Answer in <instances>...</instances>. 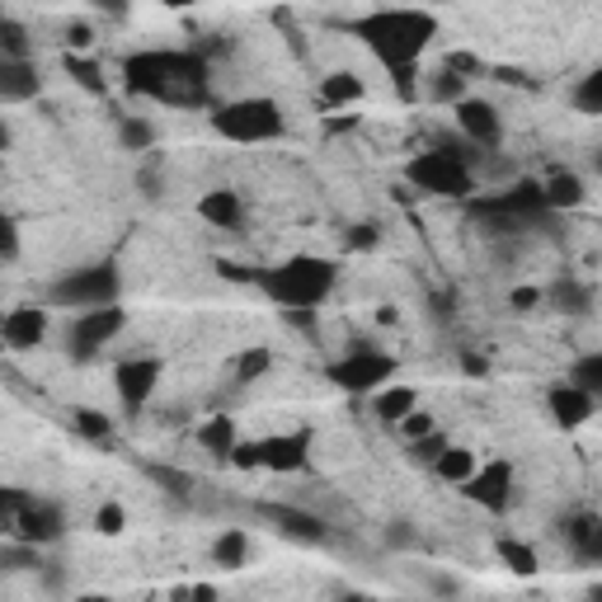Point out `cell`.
<instances>
[{
  "label": "cell",
  "mask_w": 602,
  "mask_h": 602,
  "mask_svg": "<svg viewBox=\"0 0 602 602\" xmlns=\"http://www.w3.org/2000/svg\"><path fill=\"white\" fill-rule=\"evenodd\" d=\"M123 85L147 100H161L174 108H202L208 104V61L202 53H170V47H147L118 61Z\"/></svg>",
  "instance_id": "6da1fadb"
},
{
  "label": "cell",
  "mask_w": 602,
  "mask_h": 602,
  "mask_svg": "<svg viewBox=\"0 0 602 602\" xmlns=\"http://www.w3.org/2000/svg\"><path fill=\"white\" fill-rule=\"evenodd\" d=\"M354 34L377 53V61L391 71L419 67L424 47L438 38V14L429 10H372L354 20Z\"/></svg>",
  "instance_id": "7a4b0ae2"
},
{
  "label": "cell",
  "mask_w": 602,
  "mask_h": 602,
  "mask_svg": "<svg viewBox=\"0 0 602 602\" xmlns=\"http://www.w3.org/2000/svg\"><path fill=\"white\" fill-rule=\"evenodd\" d=\"M335 282H339V264H329L321 255H292L274 268H264L259 292L288 315V311H321L325 297L335 292Z\"/></svg>",
  "instance_id": "3957f363"
},
{
  "label": "cell",
  "mask_w": 602,
  "mask_h": 602,
  "mask_svg": "<svg viewBox=\"0 0 602 602\" xmlns=\"http://www.w3.org/2000/svg\"><path fill=\"white\" fill-rule=\"evenodd\" d=\"M405 180L429 198H471L475 194V151L471 141H442L433 151H419L405 165Z\"/></svg>",
  "instance_id": "277c9868"
},
{
  "label": "cell",
  "mask_w": 602,
  "mask_h": 602,
  "mask_svg": "<svg viewBox=\"0 0 602 602\" xmlns=\"http://www.w3.org/2000/svg\"><path fill=\"white\" fill-rule=\"evenodd\" d=\"M123 297V274L118 264H85V268H71L61 274L53 288H47V306H67V311H104V306H118Z\"/></svg>",
  "instance_id": "5b68a950"
},
{
  "label": "cell",
  "mask_w": 602,
  "mask_h": 602,
  "mask_svg": "<svg viewBox=\"0 0 602 602\" xmlns=\"http://www.w3.org/2000/svg\"><path fill=\"white\" fill-rule=\"evenodd\" d=\"M0 528H5V542L53 546L67 532V518L47 499H28L20 489H0Z\"/></svg>",
  "instance_id": "8992f818"
},
{
  "label": "cell",
  "mask_w": 602,
  "mask_h": 602,
  "mask_svg": "<svg viewBox=\"0 0 602 602\" xmlns=\"http://www.w3.org/2000/svg\"><path fill=\"white\" fill-rule=\"evenodd\" d=\"M212 132L227 141H241V147H264V141H278L288 132V118L274 100H231L212 108Z\"/></svg>",
  "instance_id": "52a82bcc"
},
{
  "label": "cell",
  "mask_w": 602,
  "mask_h": 602,
  "mask_svg": "<svg viewBox=\"0 0 602 602\" xmlns=\"http://www.w3.org/2000/svg\"><path fill=\"white\" fill-rule=\"evenodd\" d=\"M395 377V358L382 348H358V354H344L339 362H329V382L348 395H377L382 386H391Z\"/></svg>",
  "instance_id": "ba28073f"
},
{
  "label": "cell",
  "mask_w": 602,
  "mask_h": 602,
  "mask_svg": "<svg viewBox=\"0 0 602 602\" xmlns=\"http://www.w3.org/2000/svg\"><path fill=\"white\" fill-rule=\"evenodd\" d=\"M123 325H128V311L123 306H104V311H81L71 321V329H67V348H71V358L76 362H90L100 348H108L118 335H123Z\"/></svg>",
  "instance_id": "9c48e42d"
},
{
  "label": "cell",
  "mask_w": 602,
  "mask_h": 602,
  "mask_svg": "<svg viewBox=\"0 0 602 602\" xmlns=\"http://www.w3.org/2000/svg\"><path fill=\"white\" fill-rule=\"evenodd\" d=\"M259 518L282 536V542H297V546H325L329 542L325 518L297 509V503H259Z\"/></svg>",
  "instance_id": "30bf717a"
},
{
  "label": "cell",
  "mask_w": 602,
  "mask_h": 602,
  "mask_svg": "<svg viewBox=\"0 0 602 602\" xmlns=\"http://www.w3.org/2000/svg\"><path fill=\"white\" fill-rule=\"evenodd\" d=\"M462 495L475 503V509H489V513H503L513 503V462H503V456H495L489 466H481L471 475V481L462 485Z\"/></svg>",
  "instance_id": "8fae6325"
},
{
  "label": "cell",
  "mask_w": 602,
  "mask_h": 602,
  "mask_svg": "<svg viewBox=\"0 0 602 602\" xmlns=\"http://www.w3.org/2000/svg\"><path fill=\"white\" fill-rule=\"evenodd\" d=\"M452 118H456V128H462V137L475 151H499L503 147V118L489 100H462L452 108Z\"/></svg>",
  "instance_id": "7c38bea8"
},
{
  "label": "cell",
  "mask_w": 602,
  "mask_h": 602,
  "mask_svg": "<svg viewBox=\"0 0 602 602\" xmlns=\"http://www.w3.org/2000/svg\"><path fill=\"white\" fill-rule=\"evenodd\" d=\"M161 386V358H123L114 368V391L123 409H141Z\"/></svg>",
  "instance_id": "4fadbf2b"
},
{
  "label": "cell",
  "mask_w": 602,
  "mask_h": 602,
  "mask_svg": "<svg viewBox=\"0 0 602 602\" xmlns=\"http://www.w3.org/2000/svg\"><path fill=\"white\" fill-rule=\"evenodd\" d=\"M0 339H5L10 354H28L47 339V306H10L5 321H0Z\"/></svg>",
  "instance_id": "5bb4252c"
},
{
  "label": "cell",
  "mask_w": 602,
  "mask_h": 602,
  "mask_svg": "<svg viewBox=\"0 0 602 602\" xmlns=\"http://www.w3.org/2000/svg\"><path fill=\"white\" fill-rule=\"evenodd\" d=\"M259 456H264V471H278V475L306 471L311 433H274V438H259Z\"/></svg>",
  "instance_id": "9a60e30c"
},
{
  "label": "cell",
  "mask_w": 602,
  "mask_h": 602,
  "mask_svg": "<svg viewBox=\"0 0 602 602\" xmlns=\"http://www.w3.org/2000/svg\"><path fill=\"white\" fill-rule=\"evenodd\" d=\"M546 409H551V419H556L560 429H579V424H589V419L598 415V401H593L589 391H579V386L560 382V386H551Z\"/></svg>",
  "instance_id": "2e32d148"
},
{
  "label": "cell",
  "mask_w": 602,
  "mask_h": 602,
  "mask_svg": "<svg viewBox=\"0 0 602 602\" xmlns=\"http://www.w3.org/2000/svg\"><path fill=\"white\" fill-rule=\"evenodd\" d=\"M565 542L575 551L579 565H602V518L598 513H575L565 522Z\"/></svg>",
  "instance_id": "e0dca14e"
},
{
  "label": "cell",
  "mask_w": 602,
  "mask_h": 602,
  "mask_svg": "<svg viewBox=\"0 0 602 602\" xmlns=\"http://www.w3.org/2000/svg\"><path fill=\"white\" fill-rule=\"evenodd\" d=\"M198 217L208 221V227H221V231H241L245 221V202L235 188H208V194L198 198Z\"/></svg>",
  "instance_id": "ac0fdd59"
},
{
  "label": "cell",
  "mask_w": 602,
  "mask_h": 602,
  "mask_svg": "<svg viewBox=\"0 0 602 602\" xmlns=\"http://www.w3.org/2000/svg\"><path fill=\"white\" fill-rule=\"evenodd\" d=\"M0 100L5 104L38 100V67L34 61H0Z\"/></svg>",
  "instance_id": "d6986e66"
},
{
  "label": "cell",
  "mask_w": 602,
  "mask_h": 602,
  "mask_svg": "<svg viewBox=\"0 0 602 602\" xmlns=\"http://www.w3.org/2000/svg\"><path fill=\"white\" fill-rule=\"evenodd\" d=\"M198 448L217 456V462H231V452L241 448V429H235V419L231 415H212L208 424H198Z\"/></svg>",
  "instance_id": "ffe728a7"
},
{
  "label": "cell",
  "mask_w": 602,
  "mask_h": 602,
  "mask_svg": "<svg viewBox=\"0 0 602 602\" xmlns=\"http://www.w3.org/2000/svg\"><path fill=\"white\" fill-rule=\"evenodd\" d=\"M419 409V395H415V386H382L377 391V401H372V415L382 419V424H395V429H401V424L409 419Z\"/></svg>",
  "instance_id": "44dd1931"
},
{
  "label": "cell",
  "mask_w": 602,
  "mask_h": 602,
  "mask_svg": "<svg viewBox=\"0 0 602 602\" xmlns=\"http://www.w3.org/2000/svg\"><path fill=\"white\" fill-rule=\"evenodd\" d=\"M546 188V208L551 212H565V208H579L583 198H589V188H583V180L575 170H556L551 180L542 184Z\"/></svg>",
  "instance_id": "7402d4cb"
},
{
  "label": "cell",
  "mask_w": 602,
  "mask_h": 602,
  "mask_svg": "<svg viewBox=\"0 0 602 602\" xmlns=\"http://www.w3.org/2000/svg\"><path fill=\"white\" fill-rule=\"evenodd\" d=\"M362 94H368V85H362L354 71H329L321 81V104L325 108H348V104H358Z\"/></svg>",
  "instance_id": "603a6c76"
},
{
  "label": "cell",
  "mask_w": 602,
  "mask_h": 602,
  "mask_svg": "<svg viewBox=\"0 0 602 602\" xmlns=\"http://www.w3.org/2000/svg\"><path fill=\"white\" fill-rule=\"evenodd\" d=\"M495 556H499V565L509 569V575H518V579H532L536 569H542L536 551H532L528 542H518V536H499V542H495Z\"/></svg>",
  "instance_id": "cb8c5ba5"
},
{
  "label": "cell",
  "mask_w": 602,
  "mask_h": 602,
  "mask_svg": "<svg viewBox=\"0 0 602 602\" xmlns=\"http://www.w3.org/2000/svg\"><path fill=\"white\" fill-rule=\"evenodd\" d=\"M429 471L438 475V481H448V485H466L471 475L481 471V462H475V452H471V448H456V442H452V448L442 452Z\"/></svg>",
  "instance_id": "d4e9b609"
},
{
  "label": "cell",
  "mask_w": 602,
  "mask_h": 602,
  "mask_svg": "<svg viewBox=\"0 0 602 602\" xmlns=\"http://www.w3.org/2000/svg\"><path fill=\"white\" fill-rule=\"evenodd\" d=\"M250 560V536L241 532V528H227L212 542V565H221V569H241Z\"/></svg>",
  "instance_id": "484cf974"
},
{
  "label": "cell",
  "mask_w": 602,
  "mask_h": 602,
  "mask_svg": "<svg viewBox=\"0 0 602 602\" xmlns=\"http://www.w3.org/2000/svg\"><path fill=\"white\" fill-rule=\"evenodd\" d=\"M569 386H579V391H589L593 401H602V354H583L569 362V377H565Z\"/></svg>",
  "instance_id": "4316f807"
},
{
  "label": "cell",
  "mask_w": 602,
  "mask_h": 602,
  "mask_svg": "<svg viewBox=\"0 0 602 602\" xmlns=\"http://www.w3.org/2000/svg\"><path fill=\"white\" fill-rule=\"evenodd\" d=\"M0 61H28V28L14 14H0Z\"/></svg>",
  "instance_id": "83f0119b"
},
{
  "label": "cell",
  "mask_w": 602,
  "mask_h": 602,
  "mask_svg": "<svg viewBox=\"0 0 602 602\" xmlns=\"http://www.w3.org/2000/svg\"><path fill=\"white\" fill-rule=\"evenodd\" d=\"M71 424H76V433L90 438V442L114 438V419H108L104 409H94V405H76V409H71Z\"/></svg>",
  "instance_id": "f1b7e54d"
},
{
  "label": "cell",
  "mask_w": 602,
  "mask_h": 602,
  "mask_svg": "<svg viewBox=\"0 0 602 602\" xmlns=\"http://www.w3.org/2000/svg\"><path fill=\"white\" fill-rule=\"evenodd\" d=\"M118 141L128 151H151L155 147V123L151 118H137V114L118 118Z\"/></svg>",
  "instance_id": "f546056e"
},
{
  "label": "cell",
  "mask_w": 602,
  "mask_h": 602,
  "mask_svg": "<svg viewBox=\"0 0 602 602\" xmlns=\"http://www.w3.org/2000/svg\"><path fill=\"white\" fill-rule=\"evenodd\" d=\"M61 67H67V76L81 90H90V94H108V81H104V71L94 67L90 57H76V53H67V61H61Z\"/></svg>",
  "instance_id": "4dcf8cb0"
},
{
  "label": "cell",
  "mask_w": 602,
  "mask_h": 602,
  "mask_svg": "<svg viewBox=\"0 0 602 602\" xmlns=\"http://www.w3.org/2000/svg\"><path fill=\"white\" fill-rule=\"evenodd\" d=\"M429 100H433V104H452V108L462 104V100H471V94H466V76H456V71L442 67L433 81H429Z\"/></svg>",
  "instance_id": "1f68e13d"
},
{
  "label": "cell",
  "mask_w": 602,
  "mask_h": 602,
  "mask_svg": "<svg viewBox=\"0 0 602 602\" xmlns=\"http://www.w3.org/2000/svg\"><path fill=\"white\" fill-rule=\"evenodd\" d=\"M575 108H579V114H589V118H602V67H593L575 85Z\"/></svg>",
  "instance_id": "d6a6232c"
},
{
  "label": "cell",
  "mask_w": 602,
  "mask_h": 602,
  "mask_svg": "<svg viewBox=\"0 0 602 602\" xmlns=\"http://www.w3.org/2000/svg\"><path fill=\"white\" fill-rule=\"evenodd\" d=\"M268 368H274V354H268L264 344H255V348H245V354L235 358V382H259Z\"/></svg>",
  "instance_id": "836d02e7"
},
{
  "label": "cell",
  "mask_w": 602,
  "mask_h": 602,
  "mask_svg": "<svg viewBox=\"0 0 602 602\" xmlns=\"http://www.w3.org/2000/svg\"><path fill=\"white\" fill-rule=\"evenodd\" d=\"M551 301H556V306L565 311V315H589V288H579V282H556V288H551Z\"/></svg>",
  "instance_id": "e575fe53"
},
{
  "label": "cell",
  "mask_w": 602,
  "mask_h": 602,
  "mask_svg": "<svg viewBox=\"0 0 602 602\" xmlns=\"http://www.w3.org/2000/svg\"><path fill=\"white\" fill-rule=\"evenodd\" d=\"M0 565H5L10 575H24V569H38V565H43V556H38V546L5 542V546H0Z\"/></svg>",
  "instance_id": "d590c367"
},
{
  "label": "cell",
  "mask_w": 602,
  "mask_h": 602,
  "mask_svg": "<svg viewBox=\"0 0 602 602\" xmlns=\"http://www.w3.org/2000/svg\"><path fill=\"white\" fill-rule=\"evenodd\" d=\"M147 475H151V481L165 489L170 499H188V489H194V475H188V471H170V466H147Z\"/></svg>",
  "instance_id": "8d00e7d4"
},
{
  "label": "cell",
  "mask_w": 602,
  "mask_h": 602,
  "mask_svg": "<svg viewBox=\"0 0 602 602\" xmlns=\"http://www.w3.org/2000/svg\"><path fill=\"white\" fill-rule=\"evenodd\" d=\"M452 448V442H448V433H429V438H419V442H409V456H415V462H424V466H433L438 462V456L442 452H448Z\"/></svg>",
  "instance_id": "74e56055"
},
{
  "label": "cell",
  "mask_w": 602,
  "mask_h": 602,
  "mask_svg": "<svg viewBox=\"0 0 602 602\" xmlns=\"http://www.w3.org/2000/svg\"><path fill=\"white\" fill-rule=\"evenodd\" d=\"M123 528H128V513H123V503H104V509L94 513V532H100V536H118Z\"/></svg>",
  "instance_id": "f35d334b"
},
{
  "label": "cell",
  "mask_w": 602,
  "mask_h": 602,
  "mask_svg": "<svg viewBox=\"0 0 602 602\" xmlns=\"http://www.w3.org/2000/svg\"><path fill=\"white\" fill-rule=\"evenodd\" d=\"M377 241H382V231H377L372 221H358V227H348V235H344L348 250H377Z\"/></svg>",
  "instance_id": "ab89813d"
},
{
  "label": "cell",
  "mask_w": 602,
  "mask_h": 602,
  "mask_svg": "<svg viewBox=\"0 0 602 602\" xmlns=\"http://www.w3.org/2000/svg\"><path fill=\"white\" fill-rule=\"evenodd\" d=\"M415 76H419V67H401V71H391L395 94H401L405 104H415V100H419V81H415Z\"/></svg>",
  "instance_id": "60d3db41"
},
{
  "label": "cell",
  "mask_w": 602,
  "mask_h": 602,
  "mask_svg": "<svg viewBox=\"0 0 602 602\" xmlns=\"http://www.w3.org/2000/svg\"><path fill=\"white\" fill-rule=\"evenodd\" d=\"M438 429V424H433V415H424V409H415V415H409L405 424H401V433L409 438V442H419V438H429Z\"/></svg>",
  "instance_id": "b9f144b4"
},
{
  "label": "cell",
  "mask_w": 602,
  "mask_h": 602,
  "mask_svg": "<svg viewBox=\"0 0 602 602\" xmlns=\"http://www.w3.org/2000/svg\"><path fill=\"white\" fill-rule=\"evenodd\" d=\"M231 466H241V471H259V466H264V456H259V442H241V448L231 452Z\"/></svg>",
  "instance_id": "7bdbcfd3"
},
{
  "label": "cell",
  "mask_w": 602,
  "mask_h": 602,
  "mask_svg": "<svg viewBox=\"0 0 602 602\" xmlns=\"http://www.w3.org/2000/svg\"><path fill=\"white\" fill-rule=\"evenodd\" d=\"M170 602H217V589L212 583H188V589H174Z\"/></svg>",
  "instance_id": "ee69618b"
},
{
  "label": "cell",
  "mask_w": 602,
  "mask_h": 602,
  "mask_svg": "<svg viewBox=\"0 0 602 602\" xmlns=\"http://www.w3.org/2000/svg\"><path fill=\"white\" fill-rule=\"evenodd\" d=\"M90 43H94V28H90V24H71V28H67V47H71L76 57H81Z\"/></svg>",
  "instance_id": "f6af8a7d"
},
{
  "label": "cell",
  "mask_w": 602,
  "mask_h": 602,
  "mask_svg": "<svg viewBox=\"0 0 602 602\" xmlns=\"http://www.w3.org/2000/svg\"><path fill=\"white\" fill-rule=\"evenodd\" d=\"M0 235H5V264L20 259V227L14 221H0Z\"/></svg>",
  "instance_id": "bcb514c9"
},
{
  "label": "cell",
  "mask_w": 602,
  "mask_h": 602,
  "mask_svg": "<svg viewBox=\"0 0 602 602\" xmlns=\"http://www.w3.org/2000/svg\"><path fill=\"white\" fill-rule=\"evenodd\" d=\"M542 288H513V311H532V306H542Z\"/></svg>",
  "instance_id": "7dc6e473"
},
{
  "label": "cell",
  "mask_w": 602,
  "mask_h": 602,
  "mask_svg": "<svg viewBox=\"0 0 602 602\" xmlns=\"http://www.w3.org/2000/svg\"><path fill=\"white\" fill-rule=\"evenodd\" d=\"M386 542H391V546H415V532H409V522H391V528H386Z\"/></svg>",
  "instance_id": "c3c4849f"
},
{
  "label": "cell",
  "mask_w": 602,
  "mask_h": 602,
  "mask_svg": "<svg viewBox=\"0 0 602 602\" xmlns=\"http://www.w3.org/2000/svg\"><path fill=\"white\" fill-rule=\"evenodd\" d=\"M462 368H466L471 377H485V372H489V362H485V358H475V354H462Z\"/></svg>",
  "instance_id": "681fc988"
},
{
  "label": "cell",
  "mask_w": 602,
  "mask_h": 602,
  "mask_svg": "<svg viewBox=\"0 0 602 602\" xmlns=\"http://www.w3.org/2000/svg\"><path fill=\"white\" fill-rule=\"evenodd\" d=\"M76 602H108V598H104V593H81Z\"/></svg>",
  "instance_id": "f907efd6"
},
{
  "label": "cell",
  "mask_w": 602,
  "mask_h": 602,
  "mask_svg": "<svg viewBox=\"0 0 602 602\" xmlns=\"http://www.w3.org/2000/svg\"><path fill=\"white\" fill-rule=\"evenodd\" d=\"M589 602H602V583H593V589H589Z\"/></svg>",
  "instance_id": "816d5d0a"
},
{
  "label": "cell",
  "mask_w": 602,
  "mask_h": 602,
  "mask_svg": "<svg viewBox=\"0 0 602 602\" xmlns=\"http://www.w3.org/2000/svg\"><path fill=\"white\" fill-rule=\"evenodd\" d=\"M598 174H602V151H598Z\"/></svg>",
  "instance_id": "f5cc1de1"
},
{
  "label": "cell",
  "mask_w": 602,
  "mask_h": 602,
  "mask_svg": "<svg viewBox=\"0 0 602 602\" xmlns=\"http://www.w3.org/2000/svg\"><path fill=\"white\" fill-rule=\"evenodd\" d=\"M598 409H602V401H598Z\"/></svg>",
  "instance_id": "db71d44e"
}]
</instances>
